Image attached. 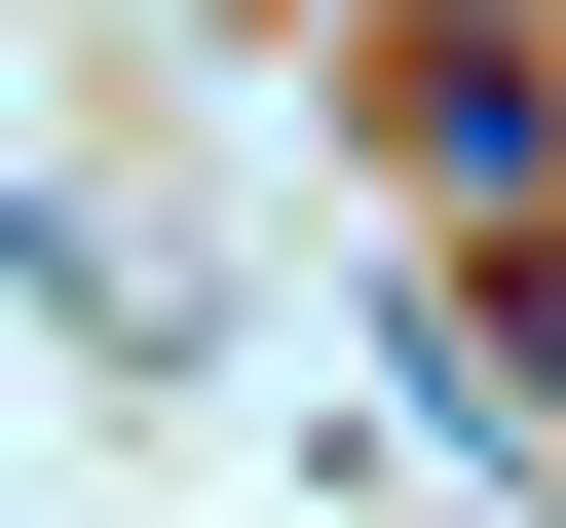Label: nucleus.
<instances>
[{
  "mask_svg": "<svg viewBox=\"0 0 566 528\" xmlns=\"http://www.w3.org/2000/svg\"><path fill=\"white\" fill-rule=\"evenodd\" d=\"M378 151H416V226L491 264V226H566V76L491 39V0H378Z\"/></svg>",
  "mask_w": 566,
  "mask_h": 528,
  "instance_id": "f257e3e1",
  "label": "nucleus"
}]
</instances>
